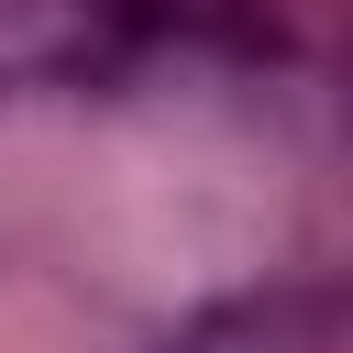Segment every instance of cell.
I'll list each match as a JSON object with an SVG mask.
<instances>
[{
  "mask_svg": "<svg viewBox=\"0 0 353 353\" xmlns=\"http://www.w3.org/2000/svg\"><path fill=\"white\" fill-rule=\"evenodd\" d=\"M143 44H210V55H298V0H66Z\"/></svg>",
  "mask_w": 353,
  "mask_h": 353,
  "instance_id": "obj_2",
  "label": "cell"
},
{
  "mask_svg": "<svg viewBox=\"0 0 353 353\" xmlns=\"http://www.w3.org/2000/svg\"><path fill=\"white\" fill-rule=\"evenodd\" d=\"M342 342H353V298L331 276H276V287L188 309L154 353H342Z\"/></svg>",
  "mask_w": 353,
  "mask_h": 353,
  "instance_id": "obj_1",
  "label": "cell"
}]
</instances>
